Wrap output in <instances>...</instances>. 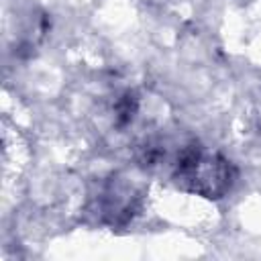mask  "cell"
I'll return each instance as SVG.
<instances>
[{
  "mask_svg": "<svg viewBox=\"0 0 261 261\" xmlns=\"http://www.w3.org/2000/svg\"><path fill=\"white\" fill-rule=\"evenodd\" d=\"M177 181H192L190 190L206 198H222L232 184L230 163L218 155H208L198 147H190L177 161Z\"/></svg>",
  "mask_w": 261,
  "mask_h": 261,
  "instance_id": "cell-1",
  "label": "cell"
}]
</instances>
